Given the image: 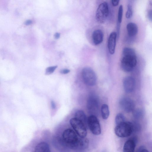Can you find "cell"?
Wrapping results in <instances>:
<instances>
[{
	"label": "cell",
	"mask_w": 152,
	"mask_h": 152,
	"mask_svg": "<svg viewBox=\"0 0 152 152\" xmlns=\"http://www.w3.org/2000/svg\"><path fill=\"white\" fill-rule=\"evenodd\" d=\"M137 63V56L134 49L130 48H124L122 51L121 66L124 71L129 72L134 69Z\"/></svg>",
	"instance_id": "obj_1"
},
{
	"label": "cell",
	"mask_w": 152,
	"mask_h": 152,
	"mask_svg": "<svg viewBox=\"0 0 152 152\" xmlns=\"http://www.w3.org/2000/svg\"><path fill=\"white\" fill-rule=\"evenodd\" d=\"M62 139L69 149L75 150L79 138L73 130L70 129L65 130L62 134Z\"/></svg>",
	"instance_id": "obj_2"
},
{
	"label": "cell",
	"mask_w": 152,
	"mask_h": 152,
	"mask_svg": "<svg viewBox=\"0 0 152 152\" xmlns=\"http://www.w3.org/2000/svg\"><path fill=\"white\" fill-rule=\"evenodd\" d=\"M115 133L117 137L125 138L129 137L133 132L132 122H125L116 125Z\"/></svg>",
	"instance_id": "obj_3"
},
{
	"label": "cell",
	"mask_w": 152,
	"mask_h": 152,
	"mask_svg": "<svg viewBox=\"0 0 152 152\" xmlns=\"http://www.w3.org/2000/svg\"><path fill=\"white\" fill-rule=\"evenodd\" d=\"M82 75L85 84L93 86L96 85L97 81V77L95 71L89 67L84 68L82 71Z\"/></svg>",
	"instance_id": "obj_4"
},
{
	"label": "cell",
	"mask_w": 152,
	"mask_h": 152,
	"mask_svg": "<svg viewBox=\"0 0 152 152\" xmlns=\"http://www.w3.org/2000/svg\"><path fill=\"white\" fill-rule=\"evenodd\" d=\"M109 15V8L108 4L106 2L102 3L97 8L96 14L97 21L101 23L105 22Z\"/></svg>",
	"instance_id": "obj_5"
},
{
	"label": "cell",
	"mask_w": 152,
	"mask_h": 152,
	"mask_svg": "<svg viewBox=\"0 0 152 152\" xmlns=\"http://www.w3.org/2000/svg\"><path fill=\"white\" fill-rule=\"evenodd\" d=\"M88 110L91 115L96 116L99 113V101L98 97L95 94H92L88 97L87 101Z\"/></svg>",
	"instance_id": "obj_6"
},
{
	"label": "cell",
	"mask_w": 152,
	"mask_h": 152,
	"mask_svg": "<svg viewBox=\"0 0 152 152\" xmlns=\"http://www.w3.org/2000/svg\"><path fill=\"white\" fill-rule=\"evenodd\" d=\"M70 122L72 127L79 137L85 138L87 135V128L82 122L74 118L70 120Z\"/></svg>",
	"instance_id": "obj_7"
},
{
	"label": "cell",
	"mask_w": 152,
	"mask_h": 152,
	"mask_svg": "<svg viewBox=\"0 0 152 152\" xmlns=\"http://www.w3.org/2000/svg\"><path fill=\"white\" fill-rule=\"evenodd\" d=\"M87 124L88 127L93 134L96 135L101 134V127L97 116L91 115L87 119Z\"/></svg>",
	"instance_id": "obj_8"
},
{
	"label": "cell",
	"mask_w": 152,
	"mask_h": 152,
	"mask_svg": "<svg viewBox=\"0 0 152 152\" xmlns=\"http://www.w3.org/2000/svg\"><path fill=\"white\" fill-rule=\"evenodd\" d=\"M119 105L122 110L127 113L133 112L134 110L135 105L134 102L128 97H124L120 100Z\"/></svg>",
	"instance_id": "obj_9"
},
{
	"label": "cell",
	"mask_w": 152,
	"mask_h": 152,
	"mask_svg": "<svg viewBox=\"0 0 152 152\" xmlns=\"http://www.w3.org/2000/svg\"><path fill=\"white\" fill-rule=\"evenodd\" d=\"M135 79L131 76L126 77L123 81V86L124 91L127 93L132 92L134 90L135 85Z\"/></svg>",
	"instance_id": "obj_10"
},
{
	"label": "cell",
	"mask_w": 152,
	"mask_h": 152,
	"mask_svg": "<svg viewBox=\"0 0 152 152\" xmlns=\"http://www.w3.org/2000/svg\"><path fill=\"white\" fill-rule=\"evenodd\" d=\"M53 145L60 152H69V147L65 144L62 138L57 137L53 139Z\"/></svg>",
	"instance_id": "obj_11"
},
{
	"label": "cell",
	"mask_w": 152,
	"mask_h": 152,
	"mask_svg": "<svg viewBox=\"0 0 152 152\" xmlns=\"http://www.w3.org/2000/svg\"><path fill=\"white\" fill-rule=\"evenodd\" d=\"M137 141L136 137L132 138L127 140L124 145L123 152H135Z\"/></svg>",
	"instance_id": "obj_12"
},
{
	"label": "cell",
	"mask_w": 152,
	"mask_h": 152,
	"mask_svg": "<svg viewBox=\"0 0 152 152\" xmlns=\"http://www.w3.org/2000/svg\"><path fill=\"white\" fill-rule=\"evenodd\" d=\"M117 37V33L113 32L111 33L109 38L108 48L109 53L112 55L115 53Z\"/></svg>",
	"instance_id": "obj_13"
},
{
	"label": "cell",
	"mask_w": 152,
	"mask_h": 152,
	"mask_svg": "<svg viewBox=\"0 0 152 152\" xmlns=\"http://www.w3.org/2000/svg\"><path fill=\"white\" fill-rule=\"evenodd\" d=\"M89 140L85 138H79L77 146L75 150L77 152H85L89 145Z\"/></svg>",
	"instance_id": "obj_14"
},
{
	"label": "cell",
	"mask_w": 152,
	"mask_h": 152,
	"mask_svg": "<svg viewBox=\"0 0 152 152\" xmlns=\"http://www.w3.org/2000/svg\"><path fill=\"white\" fill-rule=\"evenodd\" d=\"M103 33L100 29H97L94 31L92 33V41L95 45H98L101 44L103 41Z\"/></svg>",
	"instance_id": "obj_15"
},
{
	"label": "cell",
	"mask_w": 152,
	"mask_h": 152,
	"mask_svg": "<svg viewBox=\"0 0 152 152\" xmlns=\"http://www.w3.org/2000/svg\"><path fill=\"white\" fill-rule=\"evenodd\" d=\"M128 35L129 37L133 38L137 35L138 28L137 24L134 23H129L127 26Z\"/></svg>",
	"instance_id": "obj_16"
},
{
	"label": "cell",
	"mask_w": 152,
	"mask_h": 152,
	"mask_svg": "<svg viewBox=\"0 0 152 152\" xmlns=\"http://www.w3.org/2000/svg\"><path fill=\"white\" fill-rule=\"evenodd\" d=\"M33 152H51L49 145L46 143L42 142L37 145Z\"/></svg>",
	"instance_id": "obj_17"
},
{
	"label": "cell",
	"mask_w": 152,
	"mask_h": 152,
	"mask_svg": "<svg viewBox=\"0 0 152 152\" xmlns=\"http://www.w3.org/2000/svg\"><path fill=\"white\" fill-rule=\"evenodd\" d=\"M75 118L82 122L87 128L88 127L87 119L83 111L81 110L77 111L75 114Z\"/></svg>",
	"instance_id": "obj_18"
},
{
	"label": "cell",
	"mask_w": 152,
	"mask_h": 152,
	"mask_svg": "<svg viewBox=\"0 0 152 152\" xmlns=\"http://www.w3.org/2000/svg\"><path fill=\"white\" fill-rule=\"evenodd\" d=\"M101 114L104 119H107L110 114L108 106L106 104H103L101 108Z\"/></svg>",
	"instance_id": "obj_19"
},
{
	"label": "cell",
	"mask_w": 152,
	"mask_h": 152,
	"mask_svg": "<svg viewBox=\"0 0 152 152\" xmlns=\"http://www.w3.org/2000/svg\"><path fill=\"white\" fill-rule=\"evenodd\" d=\"M115 120L116 125L126 122L125 117L124 115L121 113H118L116 115Z\"/></svg>",
	"instance_id": "obj_20"
},
{
	"label": "cell",
	"mask_w": 152,
	"mask_h": 152,
	"mask_svg": "<svg viewBox=\"0 0 152 152\" xmlns=\"http://www.w3.org/2000/svg\"><path fill=\"white\" fill-rule=\"evenodd\" d=\"M134 117L136 119H140L142 118L144 115V112L140 109H137L134 110L133 112Z\"/></svg>",
	"instance_id": "obj_21"
},
{
	"label": "cell",
	"mask_w": 152,
	"mask_h": 152,
	"mask_svg": "<svg viewBox=\"0 0 152 152\" xmlns=\"http://www.w3.org/2000/svg\"><path fill=\"white\" fill-rule=\"evenodd\" d=\"M123 13V6L121 5L120 6L119 8L118 12V23L120 24H121L122 19Z\"/></svg>",
	"instance_id": "obj_22"
},
{
	"label": "cell",
	"mask_w": 152,
	"mask_h": 152,
	"mask_svg": "<svg viewBox=\"0 0 152 152\" xmlns=\"http://www.w3.org/2000/svg\"><path fill=\"white\" fill-rule=\"evenodd\" d=\"M133 14L132 6L128 4L127 7V10L126 13V17L127 19H130L132 17Z\"/></svg>",
	"instance_id": "obj_23"
},
{
	"label": "cell",
	"mask_w": 152,
	"mask_h": 152,
	"mask_svg": "<svg viewBox=\"0 0 152 152\" xmlns=\"http://www.w3.org/2000/svg\"><path fill=\"white\" fill-rule=\"evenodd\" d=\"M57 67V66H54L48 67L46 70L45 74L49 75L53 73Z\"/></svg>",
	"instance_id": "obj_24"
},
{
	"label": "cell",
	"mask_w": 152,
	"mask_h": 152,
	"mask_svg": "<svg viewBox=\"0 0 152 152\" xmlns=\"http://www.w3.org/2000/svg\"><path fill=\"white\" fill-rule=\"evenodd\" d=\"M70 71L69 70L67 69L61 70L60 71L61 74H67L69 73Z\"/></svg>",
	"instance_id": "obj_25"
},
{
	"label": "cell",
	"mask_w": 152,
	"mask_h": 152,
	"mask_svg": "<svg viewBox=\"0 0 152 152\" xmlns=\"http://www.w3.org/2000/svg\"><path fill=\"white\" fill-rule=\"evenodd\" d=\"M119 2V0H117V1L113 0V1H111V3H112V5L114 6H116L118 5Z\"/></svg>",
	"instance_id": "obj_26"
},
{
	"label": "cell",
	"mask_w": 152,
	"mask_h": 152,
	"mask_svg": "<svg viewBox=\"0 0 152 152\" xmlns=\"http://www.w3.org/2000/svg\"><path fill=\"white\" fill-rule=\"evenodd\" d=\"M148 17L149 19L151 21L152 20V10H150L148 13Z\"/></svg>",
	"instance_id": "obj_27"
},
{
	"label": "cell",
	"mask_w": 152,
	"mask_h": 152,
	"mask_svg": "<svg viewBox=\"0 0 152 152\" xmlns=\"http://www.w3.org/2000/svg\"><path fill=\"white\" fill-rule=\"evenodd\" d=\"M51 108L53 109H55L56 108V104L54 101H51Z\"/></svg>",
	"instance_id": "obj_28"
},
{
	"label": "cell",
	"mask_w": 152,
	"mask_h": 152,
	"mask_svg": "<svg viewBox=\"0 0 152 152\" xmlns=\"http://www.w3.org/2000/svg\"><path fill=\"white\" fill-rule=\"evenodd\" d=\"M60 34L59 33H56L54 35V37L56 39H58L60 37Z\"/></svg>",
	"instance_id": "obj_29"
},
{
	"label": "cell",
	"mask_w": 152,
	"mask_h": 152,
	"mask_svg": "<svg viewBox=\"0 0 152 152\" xmlns=\"http://www.w3.org/2000/svg\"><path fill=\"white\" fill-rule=\"evenodd\" d=\"M139 152H149L147 150L145 149L143 147H141L139 149Z\"/></svg>",
	"instance_id": "obj_30"
},
{
	"label": "cell",
	"mask_w": 152,
	"mask_h": 152,
	"mask_svg": "<svg viewBox=\"0 0 152 152\" xmlns=\"http://www.w3.org/2000/svg\"><path fill=\"white\" fill-rule=\"evenodd\" d=\"M32 21H31V20H27L25 23V24L27 25H30L32 23Z\"/></svg>",
	"instance_id": "obj_31"
},
{
	"label": "cell",
	"mask_w": 152,
	"mask_h": 152,
	"mask_svg": "<svg viewBox=\"0 0 152 152\" xmlns=\"http://www.w3.org/2000/svg\"><path fill=\"white\" fill-rule=\"evenodd\" d=\"M102 152H107V151H104Z\"/></svg>",
	"instance_id": "obj_32"
}]
</instances>
